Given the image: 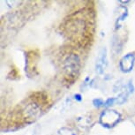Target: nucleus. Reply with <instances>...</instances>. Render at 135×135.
I'll list each match as a JSON object with an SVG mask.
<instances>
[{
    "mask_svg": "<svg viewBox=\"0 0 135 135\" xmlns=\"http://www.w3.org/2000/svg\"><path fill=\"white\" fill-rule=\"evenodd\" d=\"M128 16V11H127V9H126V11H124L123 13L120 15V17L118 18V20H117V23H116V29H118L119 27V24H120V22L124 21V20L126 19V17Z\"/></svg>",
    "mask_w": 135,
    "mask_h": 135,
    "instance_id": "obj_7",
    "label": "nucleus"
},
{
    "mask_svg": "<svg viewBox=\"0 0 135 135\" xmlns=\"http://www.w3.org/2000/svg\"><path fill=\"white\" fill-rule=\"evenodd\" d=\"M121 120V114L115 109H106L99 117V123L106 128L116 126Z\"/></svg>",
    "mask_w": 135,
    "mask_h": 135,
    "instance_id": "obj_2",
    "label": "nucleus"
},
{
    "mask_svg": "<svg viewBox=\"0 0 135 135\" xmlns=\"http://www.w3.org/2000/svg\"><path fill=\"white\" fill-rule=\"evenodd\" d=\"M108 65V57H107V50L103 47L98 53L95 62V72L98 74H103Z\"/></svg>",
    "mask_w": 135,
    "mask_h": 135,
    "instance_id": "obj_5",
    "label": "nucleus"
},
{
    "mask_svg": "<svg viewBox=\"0 0 135 135\" xmlns=\"http://www.w3.org/2000/svg\"><path fill=\"white\" fill-rule=\"evenodd\" d=\"M113 104H116V97H110L107 99L105 101V103H104V107L108 108V107L112 106Z\"/></svg>",
    "mask_w": 135,
    "mask_h": 135,
    "instance_id": "obj_9",
    "label": "nucleus"
},
{
    "mask_svg": "<svg viewBox=\"0 0 135 135\" xmlns=\"http://www.w3.org/2000/svg\"><path fill=\"white\" fill-rule=\"evenodd\" d=\"M135 65V54L128 53L124 55L119 61V69L124 73H130L133 69Z\"/></svg>",
    "mask_w": 135,
    "mask_h": 135,
    "instance_id": "obj_4",
    "label": "nucleus"
},
{
    "mask_svg": "<svg viewBox=\"0 0 135 135\" xmlns=\"http://www.w3.org/2000/svg\"><path fill=\"white\" fill-rule=\"evenodd\" d=\"M42 114V106L36 102H30L25 104L22 109V115L27 120H35Z\"/></svg>",
    "mask_w": 135,
    "mask_h": 135,
    "instance_id": "obj_3",
    "label": "nucleus"
},
{
    "mask_svg": "<svg viewBox=\"0 0 135 135\" xmlns=\"http://www.w3.org/2000/svg\"><path fill=\"white\" fill-rule=\"evenodd\" d=\"M119 3H124V4H128V3H130V1H119Z\"/></svg>",
    "mask_w": 135,
    "mask_h": 135,
    "instance_id": "obj_11",
    "label": "nucleus"
},
{
    "mask_svg": "<svg viewBox=\"0 0 135 135\" xmlns=\"http://www.w3.org/2000/svg\"><path fill=\"white\" fill-rule=\"evenodd\" d=\"M74 98L76 101L78 102H80L81 100H82V97H81V95H80V94H76V95H74Z\"/></svg>",
    "mask_w": 135,
    "mask_h": 135,
    "instance_id": "obj_10",
    "label": "nucleus"
},
{
    "mask_svg": "<svg viewBox=\"0 0 135 135\" xmlns=\"http://www.w3.org/2000/svg\"><path fill=\"white\" fill-rule=\"evenodd\" d=\"M104 102L103 99L101 98H95L93 100V105L95 107V108H101V107H104Z\"/></svg>",
    "mask_w": 135,
    "mask_h": 135,
    "instance_id": "obj_8",
    "label": "nucleus"
},
{
    "mask_svg": "<svg viewBox=\"0 0 135 135\" xmlns=\"http://www.w3.org/2000/svg\"><path fill=\"white\" fill-rule=\"evenodd\" d=\"M57 135H77L73 129L67 128V127H62L58 130Z\"/></svg>",
    "mask_w": 135,
    "mask_h": 135,
    "instance_id": "obj_6",
    "label": "nucleus"
},
{
    "mask_svg": "<svg viewBox=\"0 0 135 135\" xmlns=\"http://www.w3.org/2000/svg\"><path fill=\"white\" fill-rule=\"evenodd\" d=\"M80 67L81 62L80 57L73 53L68 55L63 63L65 78L69 81H74L80 75Z\"/></svg>",
    "mask_w": 135,
    "mask_h": 135,
    "instance_id": "obj_1",
    "label": "nucleus"
}]
</instances>
